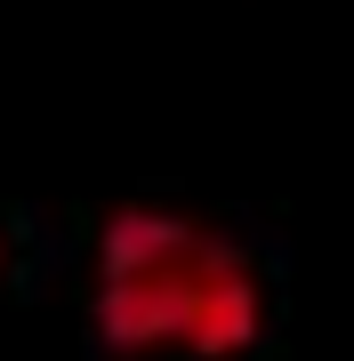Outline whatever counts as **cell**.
I'll return each mask as SVG.
<instances>
[{
	"mask_svg": "<svg viewBox=\"0 0 354 361\" xmlns=\"http://www.w3.org/2000/svg\"><path fill=\"white\" fill-rule=\"evenodd\" d=\"M258 273L234 241L170 209H121L97 241V329L113 353L225 361L258 337Z\"/></svg>",
	"mask_w": 354,
	"mask_h": 361,
	"instance_id": "cell-1",
	"label": "cell"
}]
</instances>
